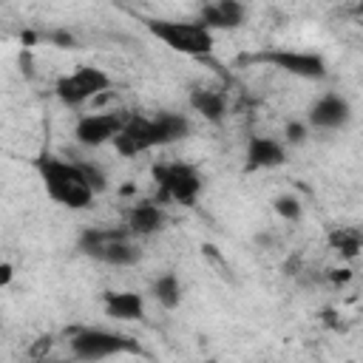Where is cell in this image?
Masks as SVG:
<instances>
[{
	"mask_svg": "<svg viewBox=\"0 0 363 363\" xmlns=\"http://www.w3.org/2000/svg\"><path fill=\"white\" fill-rule=\"evenodd\" d=\"M34 167L43 179L48 199H54L57 204H62L68 210H85L94 204V193L85 184V179L74 162H65L51 153H40L34 159Z\"/></svg>",
	"mask_w": 363,
	"mask_h": 363,
	"instance_id": "1",
	"label": "cell"
},
{
	"mask_svg": "<svg viewBox=\"0 0 363 363\" xmlns=\"http://www.w3.org/2000/svg\"><path fill=\"white\" fill-rule=\"evenodd\" d=\"M79 252L111 267H133L142 261V250L125 227H88L77 241Z\"/></svg>",
	"mask_w": 363,
	"mask_h": 363,
	"instance_id": "2",
	"label": "cell"
},
{
	"mask_svg": "<svg viewBox=\"0 0 363 363\" xmlns=\"http://www.w3.org/2000/svg\"><path fill=\"white\" fill-rule=\"evenodd\" d=\"M145 28L162 40L167 48L187 54V57H207L213 51V31H207L199 20H142Z\"/></svg>",
	"mask_w": 363,
	"mask_h": 363,
	"instance_id": "3",
	"label": "cell"
},
{
	"mask_svg": "<svg viewBox=\"0 0 363 363\" xmlns=\"http://www.w3.org/2000/svg\"><path fill=\"white\" fill-rule=\"evenodd\" d=\"M68 346H71V354L85 363H96V360H105L113 354H139L142 352V346L133 337L111 332V329H99V326L74 329L68 337Z\"/></svg>",
	"mask_w": 363,
	"mask_h": 363,
	"instance_id": "4",
	"label": "cell"
},
{
	"mask_svg": "<svg viewBox=\"0 0 363 363\" xmlns=\"http://www.w3.org/2000/svg\"><path fill=\"white\" fill-rule=\"evenodd\" d=\"M150 176L159 187V199H170L184 207H193L204 187L199 167H193L187 162H156L150 167Z\"/></svg>",
	"mask_w": 363,
	"mask_h": 363,
	"instance_id": "5",
	"label": "cell"
},
{
	"mask_svg": "<svg viewBox=\"0 0 363 363\" xmlns=\"http://www.w3.org/2000/svg\"><path fill=\"white\" fill-rule=\"evenodd\" d=\"M105 91H111V77L96 65H79L74 74L60 77L57 85H54L57 99L68 108H79V105L96 99Z\"/></svg>",
	"mask_w": 363,
	"mask_h": 363,
	"instance_id": "6",
	"label": "cell"
},
{
	"mask_svg": "<svg viewBox=\"0 0 363 363\" xmlns=\"http://www.w3.org/2000/svg\"><path fill=\"white\" fill-rule=\"evenodd\" d=\"M128 111H102V113H85L77 119L74 125V139L82 147H99L105 142H113V136L125 128L128 122Z\"/></svg>",
	"mask_w": 363,
	"mask_h": 363,
	"instance_id": "7",
	"label": "cell"
},
{
	"mask_svg": "<svg viewBox=\"0 0 363 363\" xmlns=\"http://www.w3.org/2000/svg\"><path fill=\"white\" fill-rule=\"evenodd\" d=\"M252 62L261 60V62H269L292 77H301V79H326L329 68H326V60L320 54H312V51H264V54H255L250 57Z\"/></svg>",
	"mask_w": 363,
	"mask_h": 363,
	"instance_id": "8",
	"label": "cell"
},
{
	"mask_svg": "<svg viewBox=\"0 0 363 363\" xmlns=\"http://www.w3.org/2000/svg\"><path fill=\"white\" fill-rule=\"evenodd\" d=\"M153 147H159V142H156V130H153L150 116L130 113L128 122H125V128L113 136V150L119 156H128V159L130 156H139V153H147Z\"/></svg>",
	"mask_w": 363,
	"mask_h": 363,
	"instance_id": "9",
	"label": "cell"
},
{
	"mask_svg": "<svg viewBox=\"0 0 363 363\" xmlns=\"http://www.w3.org/2000/svg\"><path fill=\"white\" fill-rule=\"evenodd\" d=\"M352 119V105L343 94H323L312 108H309V116H306V125L318 128V130H337V128H346Z\"/></svg>",
	"mask_w": 363,
	"mask_h": 363,
	"instance_id": "10",
	"label": "cell"
},
{
	"mask_svg": "<svg viewBox=\"0 0 363 363\" xmlns=\"http://www.w3.org/2000/svg\"><path fill=\"white\" fill-rule=\"evenodd\" d=\"M167 224V216L164 210L159 207V201H136L128 216H125V230L133 235V238H145V235H153L159 230H164Z\"/></svg>",
	"mask_w": 363,
	"mask_h": 363,
	"instance_id": "11",
	"label": "cell"
},
{
	"mask_svg": "<svg viewBox=\"0 0 363 363\" xmlns=\"http://www.w3.org/2000/svg\"><path fill=\"white\" fill-rule=\"evenodd\" d=\"M247 17V6L238 0H216V3H204L199 11V23L207 31L216 28H238Z\"/></svg>",
	"mask_w": 363,
	"mask_h": 363,
	"instance_id": "12",
	"label": "cell"
},
{
	"mask_svg": "<svg viewBox=\"0 0 363 363\" xmlns=\"http://www.w3.org/2000/svg\"><path fill=\"white\" fill-rule=\"evenodd\" d=\"M284 162H286L284 142H278L272 136H250V142H247V170L281 167Z\"/></svg>",
	"mask_w": 363,
	"mask_h": 363,
	"instance_id": "13",
	"label": "cell"
},
{
	"mask_svg": "<svg viewBox=\"0 0 363 363\" xmlns=\"http://www.w3.org/2000/svg\"><path fill=\"white\" fill-rule=\"evenodd\" d=\"M102 306H105V315L116 318V320H139V318H145V295H139L133 289L102 292Z\"/></svg>",
	"mask_w": 363,
	"mask_h": 363,
	"instance_id": "14",
	"label": "cell"
},
{
	"mask_svg": "<svg viewBox=\"0 0 363 363\" xmlns=\"http://www.w3.org/2000/svg\"><path fill=\"white\" fill-rule=\"evenodd\" d=\"M150 122H153L159 147L173 145V142H182V139L190 136V119H187L184 113H176V111H159L156 116H150Z\"/></svg>",
	"mask_w": 363,
	"mask_h": 363,
	"instance_id": "15",
	"label": "cell"
},
{
	"mask_svg": "<svg viewBox=\"0 0 363 363\" xmlns=\"http://www.w3.org/2000/svg\"><path fill=\"white\" fill-rule=\"evenodd\" d=\"M190 108L196 113H201L207 122L218 125L227 113V99L221 91H213V88H193L190 91Z\"/></svg>",
	"mask_w": 363,
	"mask_h": 363,
	"instance_id": "16",
	"label": "cell"
},
{
	"mask_svg": "<svg viewBox=\"0 0 363 363\" xmlns=\"http://www.w3.org/2000/svg\"><path fill=\"white\" fill-rule=\"evenodd\" d=\"M150 292H153L156 303L164 306V309H176V306L182 303V298H184V289H182V281H179L176 272H162V275L153 281Z\"/></svg>",
	"mask_w": 363,
	"mask_h": 363,
	"instance_id": "17",
	"label": "cell"
},
{
	"mask_svg": "<svg viewBox=\"0 0 363 363\" xmlns=\"http://www.w3.org/2000/svg\"><path fill=\"white\" fill-rule=\"evenodd\" d=\"M329 247L335 252H340V258L354 261L360 255V247H363V233L357 227H335L329 233Z\"/></svg>",
	"mask_w": 363,
	"mask_h": 363,
	"instance_id": "18",
	"label": "cell"
},
{
	"mask_svg": "<svg viewBox=\"0 0 363 363\" xmlns=\"http://www.w3.org/2000/svg\"><path fill=\"white\" fill-rule=\"evenodd\" d=\"M74 164L79 167V173H82L85 184L91 187V193H94V196L108 190V176H105V170H102L99 164H94V162H74Z\"/></svg>",
	"mask_w": 363,
	"mask_h": 363,
	"instance_id": "19",
	"label": "cell"
},
{
	"mask_svg": "<svg viewBox=\"0 0 363 363\" xmlns=\"http://www.w3.org/2000/svg\"><path fill=\"white\" fill-rule=\"evenodd\" d=\"M272 210H275L284 221H298V218H301V213H303V207H301L298 196H292V193L278 196V199L272 201Z\"/></svg>",
	"mask_w": 363,
	"mask_h": 363,
	"instance_id": "20",
	"label": "cell"
},
{
	"mask_svg": "<svg viewBox=\"0 0 363 363\" xmlns=\"http://www.w3.org/2000/svg\"><path fill=\"white\" fill-rule=\"evenodd\" d=\"M306 136H309V125L306 122H301V119L286 122V128H284V142L286 145H303Z\"/></svg>",
	"mask_w": 363,
	"mask_h": 363,
	"instance_id": "21",
	"label": "cell"
},
{
	"mask_svg": "<svg viewBox=\"0 0 363 363\" xmlns=\"http://www.w3.org/2000/svg\"><path fill=\"white\" fill-rule=\"evenodd\" d=\"M43 40H48L51 45H57V48H77L79 43H77V37L68 31V28H54V31H45V34H40Z\"/></svg>",
	"mask_w": 363,
	"mask_h": 363,
	"instance_id": "22",
	"label": "cell"
},
{
	"mask_svg": "<svg viewBox=\"0 0 363 363\" xmlns=\"http://www.w3.org/2000/svg\"><path fill=\"white\" fill-rule=\"evenodd\" d=\"M51 346H54V337H51V335L37 337V343L31 346V357H34V360H45V354L51 352Z\"/></svg>",
	"mask_w": 363,
	"mask_h": 363,
	"instance_id": "23",
	"label": "cell"
},
{
	"mask_svg": "<svg viewBox=\"0 0 363 363\" xmlns=\"http://www.w3.org/2000/svg\"><path fill=\"white\" fill-rule=\"evenodd\" d=\"M326 278H329L335 286H343V284H349V281H352V269H346V267H343V269H329V272H326Z\"/></svg>",
	"mask_w": 363,
	"mask_h": 363,
	"instance_id": "24",
	"label": "cell"
},
{
	"mask_svg": "<svg viewBox=\"0 0 363 363\" xmlns=\"http://www.w3.org/2000/svg\"><path fill=\"white\" fill-rule=\"evenodd\" d=\"M11 278H14V267H11V264H6V261H0V286L11 284Z\"/></svg>",
	"mask_w": 363,
	"mask_h": 363,
	"instance_id": "25",
	"label": "cell"
},
{
	"mask_svg": "<svg viewBox=\"0 0 363 363\" xmlns=\"http://www.w3.org/2000/svg\"><path fill=\"white\" fill-rule=\"evenodd\" d=\"M34 363H68V360H48L45 357V360H34Z\"/></svg>",
	"mask_w": 363,
	"mask_h": 363,
	"instance_id": "26",
	"label": "cell"
}]
</instances>
